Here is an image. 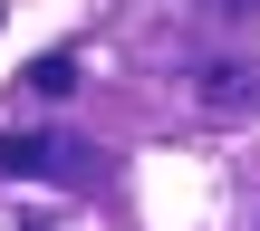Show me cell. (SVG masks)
Instances as JSON below:
<instances>
[{"instance_id":"3957f363","label":"cell","mask_w":260,"mask_h":231,"mask_svg":"<svg viewBox=\"0 0 260 231\" xmlns=\"http://www.w3.org/2000/svg\"><path fill=\"white\" fill-rule=\"evenodd\" d=\"M29 87H39V96H68V87H77V58H68V48L29 58Z\"/></svg>"},{"instance_id":"6da1fadb","label":"cell","mask_w":260,"mask_h":231,"mask_svg":"<svg viewBox=\"0 0 260 231\" xmlns=\"http://www.w3.org/2000/svg\"><path fill=\"white\" fill-rule=\"evenodd\" d=\"M48 164H58V135H39V125L0 135V174H48Z\"/></svg>"},{"instance_id":"7a4b0ae2","label":"cell","mask_w":260,"mask_h":231,"mask_svg":"<svg viewBox=\"0 0 260 231\" xmlns=\"http://www.w3.org/2000/svg\"><path fill=\"white\" fill-rule=\"evenodd\" d=\"M203 96H212V106H251L260 77H251V68H203Z\"/></svg>"}]
</instances>
